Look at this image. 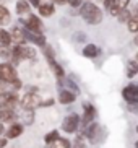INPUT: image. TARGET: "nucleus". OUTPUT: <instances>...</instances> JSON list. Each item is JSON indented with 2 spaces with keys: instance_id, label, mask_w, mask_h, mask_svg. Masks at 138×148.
<instances>
[{
  "instance_id": "49530a36",
  "label": "nucleus",
  "mask_w": 138,
  "mask_h": 148,
  "mask_svg": "<svg viewBox=\"0 0 138 148\" xmlns=\"http://www.w3.org/2000/svg\"><path fill=\"white\" fill-rule=\"evenodd\" d=\"M135 132H137V134H138V125H137V127H135Z\"/></svg>"
},
{
  "instance_id": "a18cd8bd",
  "label": "nucleus",
  "mask_w": 138,
  "mask_h": 148,
  "mask_svg": "<svg viewBox=\"0 0 138 148\" xmlns=\"http://www.w3.org/2000/svg\"><path fill=\"white\" fill-rule=\"evenodd\" d=\"M135 60H137V62H138V52H137V56H135Z\"/></svg>"
},
{
  "instance_id": "4c0bfd02",
  "label": "nucleus",
  "mask_w": 138,
  "mask_h": 148,
  "mask_svg": "<svg viewBox=\"0 0 138 148\" xmlns=\"http://www.w3.org/2000/svg\"><path fill=\"white\" fill-rule=\"evenodd\" d=\"M38 91H39V88L38 86H33V85L26 88V93H38Z\"/></svg>"
},
{
  "instance_id": "9b49d317",
  "label": "nucleus",
  "mask_w": 138,
  "mask_h": 148,
  "mask_svg": "<svg viewBox=\"0 0 138 148\" xmlns=\"http://www.w3.org/2000/svg\"><path fill=\"white\" fill-rule=\"evenodd\" d=\"M23 132H25V125H23L21 122H13V124H10V127L5 130V138H8V140H15L18 138V137H21Z\"/></svg>"
},
{
  "instance_id": "7ed1b4c3",
  "label": "nucleus",
  "mask_w": 138,
  "mask_h": 148,
  "mask_svg": "<svg viewBox=\"0 0 138 148\" xmlns=\"http://www.w3.org/2000/svg\"><path fill=\"white\" fill-rule=\"evenodd\" d=\"M18 25H21L26 29L34 31V33L44 34V23H42V20H41V16H38V15L28 13V15H25V16H18Z\"/></svg>"
},
{
  "instance_id": "0eeeda50",
  "label": "nucleus",
  "mask_w": 138,
  "mask_h": 148,
  "mask_svg": "<svg viewBox=\"0 0 138 148\" xmlns=\"http://www.w3.org/2000/svg\"><path fill=\"white\" fill-rule=\"evenodd\" d=\"M23 88V82L20 78L13 80V82H2L0 80V99H5L7 96L18 93Z\"/></svg>"
},
{
  "instance_id": "cd10ccee",
  "label": "nucleus",
  "mask_w": 138,
  "mask_h": 148,
  "mask_svg": "<svg viewBox=\"0 0 138 148\" xmlns=\"http://www.w3.org/2000/svg\"><path fill=\"white\" fill-rule=\"evenodd\" d=\"M72 41L77 42V44H86L88 34H86V33H83V31H77V33L72 34Z\"/></svg>"
},
{
  "instance_id": "bb28decb",
  "label": "nucleus",
  "mask_w": 138,
  "mask_h": 148,
  "mask_svg": "<svg viewBox=\"0 0 138 148\" xmlns=\"http://www.w3.org/2000/svg\"><path fill=\"white\" fill-rule=\"evenodd\" d=\"M60 138V132L57 130V129H54V130L47 132V134L44 135V142H46V145L52 143V142H55V140Z\"/></svg>"
},
{
  "instance_id": "72a5a7b5",
  "label": "nucleus",
  "mask_w": 138,
  "mask_h": 148,
  "mask_svg": "<svg viewBox=\"0 0 138 148\" xmlns=\"http://www.w3.org/2000/svg\"><path fill=\"white\" fill-rule=\"evenodd\" d=\"M127 111L135 114V116H138V103L137 104H127Z\"/></svg>"
},
{
  "instance_id": "393cba45",
  "label": "nucleus",
  "mask_w": 138,
  "mask_h": 148,
  "mask_svg": "<svg viewBox=\"0 0 138 148\" xmlns=\"http://www.w3.org/2000/svg\"><path fill=\"white\" fill-rule=\"evenodd\" d=\"M0 44H2V46H12L13 44L12 34H10V31L5 29V28H0Z\"/></svg>"
},
{
  "instance_id": "a878e982",
  "label": "nucleus",
  "mask_w": 138,
  "mask_h": 148,
  "mask_svg": "<svg viewBox=\"0 0 138 148\" xmlns=\"http://www.w3.org/2000/svg\"><path fill=\"white\" fill-rule=\"evenodd\" d=\"M12 46H2L0 44V60L3 62H10L12 59Z\"/></svg>"
},
{
  "instance_id": "79ce46f5",
  "label": "nucleus",
  "mask_w": 138,
  "mask_h": 148,
  "mask_svg": "<svg viewBox=\"0 0 138 148\" xmlns=\"http://www.w3.org/2000/svg\"><path fill=\"white\" fill-rule=\"evenodd\" d=\"M133 44H135V46L138 47V33L135 34V38H133Z\"/></svg>"
},
{
  "instance_id": "dca6fc26",
  "label": "nucleus",
  "mask_w": 138,
  "mask_h": 148,
  "mask_svg": "<svg viewBox=\"0 0 138 148\" xmlns=\"http://www.w3.org/2000/svg\"><path fill=\"white\" fill-rule=\"evenodd\" d=\"M38 13H39V16H42V18L54 16V13H55V5L52 3V2H42V3L39 5Z\"/></svg>"
},
{
  "instance_id": "4be33fe9",
  "label": "nucleus",
  "mask_w": 138,
  "mask_h": 148,
  "mask_svg": "<svg viewBox=\"0 0 138 148\" xmlns=\"http://www.w3.org/2000/svg\"><path fill=\"white\" fill-rule=\"evenodd\" d=\"M64 88H67V90H70V91H73L75 95H81V90H80V86L77 85V82L73 80V77H68V78H64Z\"/></svg>"
},
{
  "instance_id": "58836bf2",
  "label": "nucleus",
  "mask_w": 138,
  "mask_h": 148,
  "mask_svg": "<svg viewBox=\"0 0 138 148\" xmlns=\"http://www.w3.org/2000/svg\"><path fill=\"white\" fill-rule=\"evenodd\" d=\"M99 2H102V7L106 10H109V7H111V0H99Z\"/></svg>"
},
{
  "instance_id": "f3484780",
  "label": "nucleus",
  "mask_w": 138,
  "mask_h": 148,
  "mask_svg": "<svg viewBox=\"0 0 138 148\" xmlns=\"http://www.w3.org/2000/svg\"><path fill=\"white\" fill-rule=\"evenodd\" d=\"M46 60H47L51 70L54 72L55 78H65V70H64V67H62L60 64L55 60V57H52V59H46Z\"/></svg>"
},
{
  "instance_id": "5701e85b",
  "label": "nucleus",
  "mask_w": 138,
  "mask_h": 148,
  "mask_svg": "<svg viewBox=\"0 0 138 148\" xmlns=\"http://www.w3.org/2000/svg\"><path fill=\"white\" fill-rule=\"evenodd\" d=\"M127 78H135L138 75V62L135 60V59H132V60L127 62Z\"/></svg>"
},
{
  "instance_id": "6e6552de",
  "label": "nucleus",
  "mask_w": 138,
  "mask_h": 148,
  "mask_svg": "<svg viewBox=\"0 0 138 148\" xmlns=\"http://www.w3.org/2000/svg\"><path fill=\"white\" fill-rule=\"evenodd\" d=\"M18 78L16 67L12 62H2L0 64V80L2 82H13Z\"/></svg>"
},
{
  "instance_id": "a19ab883",
  "label": "nucleus",
  "mask_w": 138,
  "mask_h": 148,
  "mask_svg": "<svg viewBox=\"0 0 138 148\" xmlns=\"http://www.w3.org/2000/svg\"><path fill=\"white\" fill-rule=\"evenodd\" d=\"M3 109H8V108L5 106V103H3V101L0 99V114H2V111H3Z\"/></svg>"
},
{
  "instance_id": "aec40b11",
  "label": "nucleus",
  "mask_w": 138,
  "mask_h": 148,
  "mask_svg": "<svg viewBox=\"0 0 138 148\" xmlns=\"http://www.w3.org/2000/svg\"><path fill=\"white\" fill-rule=\"evenodd\" d=\"M10 23H12V13H10V10L5 7V5L0 3V26H8Z\"/></svg>"
},
{
  "instance_id": "2eb2a0df",
  "label": "nucleus",
  "mask_w": 138,
  "mask_h": 148,
  "mask_svg": "<svg viewBox=\"0 0 138 148\" xmlns=\"http://www.w3.org/2000/svg\"><path fill=\"white\" fill-rule=\"evenodd\" d=\"M81 56L86 57V59H98V57L101 56V47L96 46V44H93V42H88V44H85V47H83Z\"/></svg>"
},
{
  "instance_id": "2f4dec72",
  "label": "nucleus",
  "mask_w": 138,
  "mask_h": 148,
  "mask_svg": "<svg viewBox=\"0 0 138 148\" xmlns=\"http://www.w3.org/2000/svg\"><path fill=\"white\" fill-rule=\"evenodd\" d=\"M83 3H85V0H68V5L72 8H80Z\"/></svg>"
},
{
  "instance_id": "9d476101",
  "label": "nucleus",
  "mask_w": 138,
  "mask_h": 148,
  "mask_svg": "<svg viewBox=\"0 0 138 148\" xmlns=\"http://www.w3.org/2000/svg\"><path fill=\"white\" fill-rule=\"evenodd\" d=\"M25 38H26V44L29 42L31 46H38V47H44L47 44L46 36L41 34V33H34L31 29H26L25 28Z\"/></svg>"
},
{
  "instance_id": "b1692460",
  "label": "nucleus",
  "mask_w": 138,
  "mask_h": 148,
  "mask_svg": "<svg viewBox=\"0 0 138 148\" xmlns=\"http://www.w3.org/2000/svg\"><path fill=\"white\" fill-rule=\"evenodd\" d=\"M46 148H72V142H70L68 138L60 137L59 140H55V142H52V143L46 145Z\"/></svg>"
},
{
  "instance_id": "412c9836",
  "label": "nucleus",
  "mask_w": 138,
  "mask_h": 148,
  "mask_svg": "<svg viewBox=\"0 0 138 148\" xmlns=\"http://www.w3.org/2000/svg\"><path fill=\"white\" fill-rule=\"evenodd\" d=\"M21 124L23 125H33L34 124V119H36V112L34 111H31V109H23V112H21Z\"/></svg>"
},
{
  "instance_id": "20e7f679",
  "label": "nucleus",
  "mask_w": 138,
  "mask_h": 148,
  "mask_svg": "<svg viewBox=\"0 0 138 148\" xmlns=\"http://www.w3.org/2000/svg\"><path fill=\"white\" fill-rule=\"evenodd\" d=\"M41 96L39 93H25V95L20 96V109H31V111H36L38 108H41Z\"/></svg>"
},
{
  "instance_id": "ea45409f",
  "label": "nucleus",
  "mask_w": 138,
  "mask_h": 148,
  "mask_svg": "<svg viewBox=\"0 0 138 148\" xmlns=\"http://www.w3.org/2000/svg\"><path fill=\"white\" fill-rule=\"evenodd\" d=\"M5 130H7V129H5V124L3 122H0V137H3L5 135Z\"/></svg>"
},
{
  "instance_id": "c9c22d12",
  "label": "nucleus",
  "mask_w": 138,
  "mask_h": 148,
  "mask_svg": "<svg viewBox=\"0 0 138 148\" xmlns=\"http://www.w3.org/2000/svg\"><path fill=\"white\" fill-rule=\"evenodd\" d=\"M51 2L54 5H60V7L62 5H68V0H51Z\"/></svg>"
},
{
  "instance_id": "f03ea898",
  "label": "nucleus",
  "mask_w": 138,
  "mask_h": 148,
  "mask_svg": "<svg viewBox=\"0 0 138 148\" xmlns=\"http://www.w3.org/2000/svg\"><path fill=\"white\" fill-rule=\"evenodd\" d=\"M80 134H81L91 145L102 143L104 140H106V137H107V132H106V129L101 125L99 122H96V121L91 122L89 125H86L81 132H80Z\"/></svg>"
},
{
  "instance_id": "37998d69",
  "label": "nucleus",
  "mask_w": 138,
  "mask_h": 148,
  "mask_svg": "<svg viewBox=\"0 0 138 148\" xmlns=\"http://www.w3.org/2000/svg\"><path fill=\"white\" fill-rule=\"evenodd\" d=\"M7 2H8V0H0V3H2V5H5Z\"/></svg>"
},
{
  "instance_id": "f8f14e48",
  "label": "nucleus",
  "mask_w": 138,
  "mask_h": 148,
  "mask_svg": "<svg viewBox=\"0 0 138 148\" xmlns=\"http://www.w3.org/2000/svg\"><path fill=\"white\" fill-rule=\"evenodd\" d=\"M75 99H77V95L73 91H70L67 88H60L57 91V101L64 106H68V104H73Z\"/></svg>"
},
{
  "instance_id": "6ab92c4d",
  "label": "nucleus",
  "mask_w": 138,
  "mask_h": 148,
  "mask_svg": "<svg viewBox=\"0 0 138 148\" xmlns=\"http://www.w3.org/2000/svg\"><path fill=\"white\" fill-rule=\"evenodd\" d=\"M15 12L18 16H25V15L31 13V5L28 0H18L15 2Z\"/></svg>"
},
{
  "instance_id": "c756f323",
  "label": "nucleus",
  "mask_w": 138,
  "mask_h": 148,
  "mask_svg": "<svg viewBox=\"0 0 138 148\" xmlns=\"http://www.w3.org/2000/svg\"><path fill=\"white\" fill-rule=\"evenodd\" d=\"M72 148H86V138H85L80 132H77V138L73 140Z\"/></svg>"
},
{
  "instance_id": "ddd939ff",
  "label": "nucleus",
  "mask_w": 138,
  "mask_h": 148,
  "mask_svg": "<svg viewBox=\"0 0 138 148\" xmlns=\"http://www.w3.org/2000/svg\"><path fill=\"white\" fill-rule=\"evenodd\" d=\"M130 2H132V0H111V7H109L107 13L111 15V16H115L117 18V15L120 13L122 10L128 8Z\"/></svg>"
},
{
  "instance_id": "473e14b6",
  "label": "nucleus",
  "mask_w": 138,
  "mask_h": 148,
  "mask_svg": "<svg viewBox=\"0 0 138 148\" xmlns=\"http://www.w3.org/2000/svg\"><path fill=\"white\" fill-rule=\"evenodd\" d=\"M54 104H55V99H54V98H49V99L41 103V108H51V106H54Z\"/></svg>"
},
{
  "instance_id": "423d86ee",
  "label": "nucleus",
  "mask_w": 138,
  "mask_h": 148,
  "mask_svg": "<svg viewBox=\"0 0 138 148\" xmlns=\"http://www.w3.org/2000/svg\"><path fill=\"white\" fill-rule=\"evenodd\" d=\"M81 106H83V116H81V125H80V129L83 130L86 125H89L91 122L96 121V117H98V109H96V106L93 103H88V101H85Z\"/></svg>"
},
{
  "instance_id": "e433bc0d",
  "label": "nucleus",
  "mask_w": 138,
  "mask_h": 148,
  "mask_svg": "<svg viewBox=\"0 0 138 148\" xmlns=\"http://www.w3.org/2000/svg\"><path fill=\"white\" fill-rule=\"evenodd\" d=\"M7 145H8V138L0 137V148H7Z\"/></svg>"
},
{
  "instance_id": "c85d7f7f",
  "label": "nucleus",
  "mask_w": 138,
  "mask_h": 148,
  "mask_svg": "<svg viewBox=\"0 0 138 148\" xmlns=\"http://www.w3.org/2000/svg\"><path fill=\"white\" fill-rule=\"evenodd\" d=\"M127 29H128L130 33H133V34L138 33V15H133V16L127 21Z\"/></svg>"
},
{
  "instance_id": "1a4fd4ad",
  "label": "nucleus",
  "mask_w": 138,
  "mask_h": 148,
  "mask_svg": "<svg viewBox=\"0 0 138 148\" xmlns=\"http://www.w3.org/2000/svg\"><path fill=\"white\" fill-rule=\"evenodd\" d=\"M122 98L125 99L127 104H137L138 103V85L130 83L122 88Z\"/></svg>"
},
{
  "instance_id": "c03bdc74",
  "label": "nucleus",
  "mask_w": 138,
  "mask_h": 148,
  "mask_svg": "<svg viewBox=\"0 0 138 148\" xmlns=\"http://www.w3.org/2000/svg\"><path fill=\"white\" fill-rule=\"evenodd\" d=\"M133 145H135V148H138V140H137V142H135Z\"/></svg>"
},
{
  "instance_id": "39448f33",
  "label": "nucleus",
  "mask_w": 138,
  "mask_h": 148,
  "mask_svg": "<svg viewBox=\"0 0 138 148\" xmlns=\"http://www.w3.org/2000/svg\"><path fill=\"white\" fill-rule=\"evenodd\" d=\"M80 125H81V116H78L77 112H70L62 122V132H65V134H77Z\"/></svg>"
},
{
  "instance_id": "7c9ffc66",
  "label": "nucleus",
  "mask_w": 138,
  "mask_h": 148,
  "mask_svg": "<svg viewBox=\"0 0 138 148\" xmlns=\"http://www.w3.org/2000/svg\"><path fill=\"white\" fill-rule=\"evenodd\" d=\"M132 16H133V13H132L128 8H125V10H122L120 13L117 15V20H119V23H127Z\"/></svg>"
},
{
  "instance_id": "a211bd4d",
  "label": "nucleus",
  "mask_w": 138,
  "mask_h": 148,
  "mask_svg": "<svg viewBox=\"0 0 138 148\" xmlns=\"http://www.w3.org/2000/svg\"><path fill=\"white\" fill-rule=\"evenodd\" d=\"M16 119L18 112L15 109H3L0 114V122H3V124H13V122H16Z\"/></svg>"
},
{
  "instance_id": "f257e3e1",
  "label": "nucleus",
  "mask_w": 138,
  "mask_h": 148,
  "mask_svg": "<svg viewBox=\"0 0 138 148\" xmlns=\"http://www.w3.org/2000/svg\"><path fill=\"white\" fill-rule=\"evenodd\" d=\"M78 15L81 16V20L85 23L93 25V26L101 25L102 20H104V12L96 3H93V2H85V3L78 8Z\"/></svg>"
},
{
  "instance_id": "4468645a",
  "label": "nucleus",
  "mask_w": 138,
  "mask_h": 148,
  "mask_svg": "<svg viewBox=\"0 0 138 148\" xmlns=\"http://www.w3.org/2000/svg\"><path fill=\"white\" fill-rule=\"evenodd\" d=\"M10 34H12L13 44H26V38H25V28L21 25H13L12 29H10Z\"/></svg>"
},
{
  "instance_id": "f704fd0d",
  "label": "nucleus",
  "mask_w": 138,
  "mask_h": 148,
  "mask_svg": "<svg viewBox=\"0 0 138 148\" xmlns=\"http://www.w3.org/2000/svg\"><path fill=\"white\" fill-rule=\"evenodd\" d=\"M28 2H29V5L31 7H34V8H39V5L42 3L41 0H28Z\"/></svg>"
}]
</instances>
